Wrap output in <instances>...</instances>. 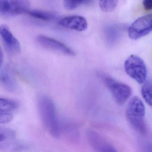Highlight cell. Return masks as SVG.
<instances>
[{"label": "cell", "instance_id": "d6986e66", "mask_svg": "<svg viewBox=\"0 0 152 152\" xmlns=\"http://www.w3.org/2000/svg\"><path fill=\"white\" fill-rule=\"evenodd\" d=\"M143 4L144 9L146 10H152V0H144Z\"/></svg>", "mask_w": 152, "mask_h": 152}, {"label": "cell", "instance_id": "ffe728a7", "mask_svg": "<svg viewBox=\"0 0 152 152\" xmlns=\"http://www.w3.org/2000/svg\"><path fill=\"white\" fill-rule=\"evenodd\" d=\"M147 152H152V145L148 144L146 148Z\"/></svg>", "mask_w": 152, "mask_h": 152}, {"label": "cell", "instance_id": "8fae6325", "mask_svg": "<svg viewBox=\"0 0 152 152\" xmlns=\"http://www.w3.org/2000/svg\"><path fill=\"white\" fill-rule=\"evenodd\" d=\"M0 80L4 89L9 92H14L18 88L17 82L9 68L1 69Z\"/></svg>", "mask_w": 152, "mask_h": 152}, {"label": "cell", "instance_id": "ac0fdd59", "mask_svg": "<svg viewBox=\"0 0 152 152\" xmlns=\"http://www.w3.org/2000/svg\"><path fill=\"white\" fill-rule=\"evenodd\" d=\"M13 118V113L0 112V123L6 124L12 120Z\"/></svg>", "mask_w": 152, "mask_h": 152}, {"label": "cell", "instance_id": "7c38bea8", "mask_svg": "<svg viewBox=\"0 0 152 152\" xmlns=\"http://www.w3.org/2000/svg\"><path fill=\"white\" fill-rule=\"evenodd\" d=\"M15 140V132L5 128L0 129V148L7 149L13 143Z\"/></svg>", "mask_w": 152, "mask_h": 152}, {"label": "cell", "instance_id": "6da1fadb", "mask_svg": "<svg viewBox=\"0 0 152 152\" xmlns=\"http://www.w3.org/2000/svg\"><path fill=\"white\" fill-rule=\"evenodd\" d=\"M40 118L47 132L55 138L60 136V128L56 107L53 100L45 95L40 96L37 101Z\"/></svg>", "mask_w": 152, "mask_h": 152}, {"label": "cell", "instance_id": "5b68a950", "mask_svg": "<svg viewBox=\"0 0 152 152\" xmlns=\"http://www.w3.org/2000/svg\"><path fill=\"white\" fill-rule=\"evenodd\" d=\"M29 0H0V13L5 17H13L30 11Z\"/></svg>", "mask_w": 152, "mask_h": 152}, {"label": "cell", "instance_id": "277c9868", "mask_svg": "<svg viewBox=\"0 0 152 152\" xmlns=\"http://www.w3.org/2000/svg\"><path fill=\"white\" fill-rule=\"evenodd\" d=\"M126 73L140 84L146 81L147 70L145 63L139 56L131 55L127 58L124 64Z\"/></svg>", "mask_w": 152, "mask_h": 152}, {"label": "cell", "instance_id": "8992f818", "mask_svg": "<svg viewBox=\"0 0 152 152\" xmlns=\"http://www.w3.org/2000/svg\"><path fill=\"white\" fill-rule=\"evenodd\" d=\"M152 31V14L137 19L129 29V36L133 40H137Z\"/></svg>", "mask_w": 152, "mask_h": 152}, {"label": "cell", "instance_id": "7a4b0ae2", "mask_svg": "<svg viewBox=\"0 0 152 152\" xmlns=\"http://www.w3.org/2000/svg\"><path fill=\"white\" fill-rule=\"evenodd\" d=\"M145 113V107L141 99L137 96L131 98L127 107V119L131 126L143 135L147 133L144 120Z\"/></svg>", "mask_w": 152, "mask_h": 152}, {"label": "cell", "instance_id": "ba28073f", "mask_svg": "<svg viewBox=\"0 0 152 152\" xmlns=\"http://www.w3.org/2000/svg\"><path fill=\"white\" fill-rule=\"evenodd\" d=\"M0 35L4 47L9 55L13 56L20 52V44L7 26L3 25L1 26Z\"/></svg>", "mask_w": 152, "mask_h": 152}, {"label": "cell", "instance_id": "4fadbf2b", "mask_svg": "<svg viewBox=\"0 0 152 152\" xmlns=\"http://www.w3.org/2000/svg\"><path fill=\"white\" fill-rule=\"evenodd\" d=\"M19 107V104L14 100L8 98H0V112L13 113Z\"/></svg>", "mask_w": 152, "mask_h": 152}, {"label": "cell", "instance_id": "52a82bcc", "mask_svg": "<svg viewBox=\"0 0 152 152\" xmlns=\"http://www.w3.org/2000/svg\"><path fill=\"white\" fill-rule=\"evenodd\" d=\"M37 43L42 47L50 50L68 56H75V52L65 44L53 38L44 35H39L37 37Z\"/></svg>", "mask_w": 152, "mask_h": 152}, {"label": "cell", "instance_id": "3957f363", "mask_svg": "<svg viewBox=\"0 0 152 152\" xmlns=\"http://www.w3.org/2000/svg\"><path fill=\"white\" fill-rule=\"evenodd\" d=\"M99 76L119 104H123L131 96L132 89L126 84L117 81L105 74H100Z\"/></svg>", "mask_w": 152, "mask_h": 152}, {"label": "cell", "instance_id": "30bf717a", "mask_svg": "<svg viewBox=\"0 0 152 152\" xmlns=\"http://www.w3.org/2000/svg\"><path fill=\"white\" fill-rule=\"evenodd\" d=\"M58 24L60 26L78 32L85 31L87 28L86 20L82 16H71L62 18Z\"/></svg>", "mask_w": 152, "mask_h": 152}, {"label": "cell", "instance_id": "5bb4252c", "mask_svg": "<svg viewBox=\"0 0 152 152\" xmlns=\"http://www.w3.org/2000/svg\"><path fill=\"white\" fill-rule=\"evenodd\" d=\"M141 93L147 104L152 107V79L148 80L144 83Z\"/></svg>", "mask_w": 152, "mask_h": 152}, {"label": "cell", "instance_id": "e0dca14e", "mask_svg": "<svg viewBox=\"0 0 152 152\" xmlns=\"http://www.w3.org/2000/svg\"><path fill=\"white\" fill-rule=\"evenodd\" d=\"M93 0H64V7L66 10H70L76 9L83 4L88 3Z\"/></svg>", "mask_w": 152, "mask_h": 152}, {"label": "cell", "instance_id": "2e32d148", "mask_svg": "<svg viewBox=\"0 0 152 152\" xmlns=\"http://www.w3.org/2000/svg\"><path fill=\"white\" fill-rule=\"evenodd\" d=\"M118 0H100V6L103 11L109 12L115 10Z\"/></svg>", "mask_w": 152, "mask_h": 152}, {"label": "cell", "instance_id": "9c48e42d", "mask_svg": "<svg viewBox=\"0 0 152 152\" xmlns=\"http://www.w3.org/2000/svg\"><path fill=\"white\" fill-rule=\"evenodd\" d=\"M87 137L89 144L96 152H117L112 145L95 131L89 130Z\"/></svg>", "mask_w": 152, "mask_h": 152}, {"label": "cell", "instance_id": "9a60e30c", "mask_svg": "<svg viewBox=\"0 0 152 152\" xmlns=\"http://www.w3.org/2000/svg\"><path fill=\"white\" fill-rule=\"evenodd\" d=\"M28 13L31 17L45 21L51 20L54 18V15L53 13L38 10H30Z\"/></svg>", "mask_w": 152, "mask_h": 152}]
</instances>
